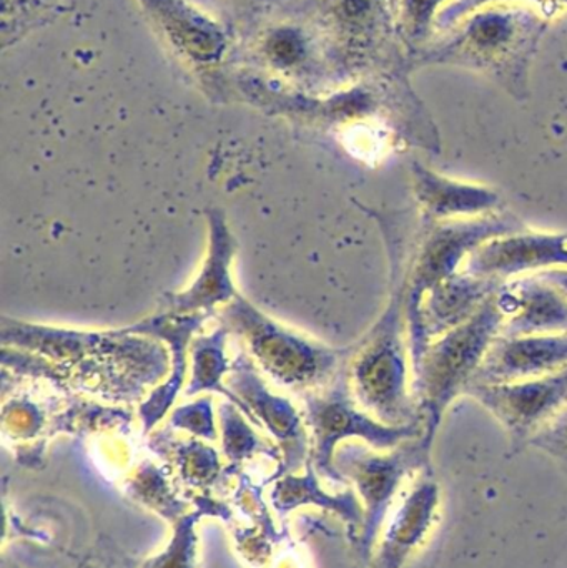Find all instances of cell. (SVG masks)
Masks as SVG:
<instances>
[{
    "label": "cell",
    "mask_w": 567,
    "mask_h": 568,
    "mask_svg": "<svg viewBox=\"0 0 567 568\" xmlns=\"http://www.w3.org/2000/svg\"><path fill=\"white\" fill-rule=\"evenodd\" d=\"M551 20L526 3H493L463 17L408 59L425 67L472 70L498 83L516 102L531 97L529 73Z\"/></svg>",
    "instance_id": "obj_1"
},
{
    "label": "cell",
    "mask_w": 567,
    "mask_h": 568,
    "mask_svg": "<svg viewBox=\"0 0 567 568\" xmlns=\"http://www.w3.org/2000/svg\"><path fill=\"white\" fill-rule=\"evenodd\" d=\"M389 256L388 304L362 344L355 346L352 387L363 409L389 426L422 423L413 396V364L406 320L408 232L398 223L382 229Z\"/></svg>",
    "instance_id": "obj_2"
},
{
    "label": "cell",
    "mask_w": 567,
    "mask_h": 568,
    "mask_svg": "<svg viewBox=\"0 0 567 568\" xmlns=\"http://www.w3.org/2000/svg\"><path fill=\"white\" fill-rule=\"evenodd\" d=\"M498 293L466 323L429 341L413 361V396L425 426L423 443L429 449H433L446 410L466 394L489 347L502 334L505 313Z\"/></svg>",
    "instance_id": "obj_3"
},
{
    "label": "cell",
    "mask_w": 567,
    "mask_h": 568,
    "mask_svg": "<svg viewBox=\"0 0 567 568\" xmlns=\"http://www.w3.org/2000/svg\"><path fill=\"white\" fill-rule=\"evenodd\" d=\"M398 7L399 0H318L316 29L336 82L395 70L409 72L398 36Z\"/></svg>",
    "instance_id": "obj_4"
},
{
    "label": "cell",
    "mask_w": 567,
    "mask_h": 568,
    "mask_svg": "<svg viewBox=\"0 0 567 568\" xmlns=\"http://www.w3.org/2000/svg\"><path fill=\"white\" fill-rule=\"evenodd\" d=\"M523 230H526L525 223L506 210L476 219L446 222H425L418 216L406 252L408 331L418 320L426 294L449 276L456 275L462 263H466L475 250L499 236Z\"/></svg>",
    "instance_id": "obj_5"
},
{
    "label": "cell",
    "mask_w": 567,
    "mask_h": 568,
    "mask_svg": "<svg viewBox=\"0 0 567 568\" xmlns=\"http://www.w3.org/2000/svg\"><path fill=\"white\" fill-rule=\"evenodd\" d=\"M335 467L355 486L362 503L363 527L356 544L362 556L368 559L406 484L432 467V449L423 443V437L388 450L350 443L336 450Z\"/></svg>",
    "instance_id": "obj_6"
},
{
    "label": "cell",
    "mask_w": 567,
    "mask_h": 568,
    "mask_svg": "<svg viewBox=\"0 0 567 568\" xmlns=\"http://www.w3.org/2000/svg\"><path fill=\"white\" fill-rule=\"evenodd\" d=\"M223 326L242 334L263 369L288 386L323 384L336 373L343 357L353 351L330 349L293 336L263 316L242 296H236L222 313Z\"/></svg>",
    "instance_id": "obj_7"
},
{
    "label": "cell",
    "mask_w": 567,
    "mask_h": 568,
    "mask_svg": "<svg viewBox=\"0 0 567 568\" xmlns=\"http://www.w3.org/2000/svg\"><path fill=\"white\" fill-rule=\"evenodd\" d=\"M308 423L315 436V466L322 476L336 484L346 483L336 470V447L346 439H360L373 449L388 450L406 440L423 437V424L389 426L363 409L350 389L348 381L340 376L323 396L306 397Z\"/></svg>",
    "instance_id": "obj_8"
},
{
    "label": "cell",
    "mask_w": 567,
    "mask_h": 568,
    "mask_svg": "<svg viewBox=\"0 0 567 568\" xmlns=\"http://www.w3.org/2000/svg\"><path fill=\"white\" fill-rule=\"evenodd\" d=\"M466 396L479 403L502 424L516 454L528 447L533 436L565 409L567 367L559 373L518 383L473 384Z\"/></svg>",
    "instance_id": "obj_9"
},
{
    "label": "cell",
    "mask_w": 567,
    "mask_h": 568,
    "mask_svg": "<svg viewBox=\"0 0 567 568\" xmlns=\"http://www.w3.org/2000/svg\"><path fill=\"white\" fill-rule=\"evenodd\" d=\"M442 487L433 467L419 473L403 490L389 513L373 557L375 568H403L423 546L442 519Z\"/></svg>",
    "instance_id": "obj_10"
},
{
    "label": "cell",
    "mask_w": 567,
    "mask_h": 568,
    "mask_svg": "<svg viewBox=\"0 0 567 568\" xmlns=\"http://www.w3.org/2000/svg\"><path fill=\"white\" fill-rule=\"evenodd\" d=\"M170 49L196 70L222 65L230 49L226 27L190 0H136Z\"/></svg>",
    "instance_id": "obj_11"
},
{
    "label": "cell",
    "mask_w": 567,
    "mask_h": 568,
    "mask_svg": "<svg viewBox=\"0 0 567 568\" xmlns=\"http://www.w3.org/2000/svg\"><path fill=\"white\" fill-rule=\"evenodd\" d=\"M567 268V232H523L499 236L479 246L465 263V272L506 283L519 276Z\"/></svg>",
    "instance_id": "obj_12"
},
{
    "label": "cell",
    "mask_w": 567,
    "mask_h": 568,
    "mask_svg": "<svg viewBox=\"0 0 567 568\" xmlns=\"http://www.w3.org/2000/svg\"><path fill=\"white\" fill-rule=\"evenodd\" d=\"M503 284L463 270L433 287L423 300L415 326L408 331L412 364L429 341L475 316L483 304L502 290Z\"/></svg>",
    "instance_id": "obj_13"
},
{
    "label": "cell",
    "mask_w": 567,
    "mask_h": 568,
    "mask_svg": "<svg viewBox=\"0 0 567 568\" xmlns=\"http://www.w3.org/2000/svg\"><path fill=\"white\" fill-rule=\"evenodd\" d=\"M567 367V333L496 337L473 384L518 383Z\"/></svg>",
    "instance_id": "obj_14"
},
{
    "label": "cell",
    "mask_w": 567,
    "mask_h": 568,
    "mask_svg": "<svg viewBox=\"0 0 567 568\" xmlns=\"http://www.w3.org/2000/svg\"><path fill=\"white\" fill-rule=\"evenodd\" d=\"M412 189L418 216L425 222L476 219L506 210L498 190L449 179L418 160L412 162Z\"/></svg>",
    "instance_id": "obj_15"
},
{
    "label": "cell",
    "mask_w": 567,
    "mask_h": 568,
    "mask_svg": "<svg viewBox=\"0 0 567 568\" xmlns=\"http://www.w3.org/2000/svg\"><path fill=\"white\" fill-rule=\"evenodd\" d=\"M498 300L505 313L502 336L567 333V294L539 273L509 280Z\"/></svg>",
    "instance_id": "obj_16"
},
{
    "label": "cell",
    "mask_w": 567,
    "mask_h": 568,
    "mask_svg": "<svg viewBox=\"0 0 567 568\" xmlns=\"http://www.w3.org/2000/svg\"><path fill=\"white\" fill-rule=\"evenodd\" d=\"M230 386L235 387L236 396L252 410L253 417H262L266 429L280 440L285 453V469L296 470L302 466L306 454V436L302 420L288 400L273 396L262 377L245 354H240L232 364ZM259 420V419H256Z\"/></svg>",
    "instance_id": "obj_17"
},
{
    "label": "cell",
    "mask_w": 567,
    "mask_h": 568,
    "mask_svg": "<svg viewBox=\"0 0 567 568\" xmlns=\"http://www.w3.org/2000/svg\"><path fill=\"white\" fill-rule=\"evenodd\" d=\"M210 255L199 280L190 290L173 296H166L165 306L169 313H199L200 310L212 314L215 304L235 300L239 296L229 266L236 250L235 240L226 229L225 219L216 210H209Z\"/></svg>",
    "instance_id": "obj_18"
},
{
    "label": "cell",
    "mask_w": 567,
    "mask_h": 568,
    "mask_svg": "<svg viewBox=\"0 0 567 568\" xmlns=\"http://www.w3.org/2000/svg\"><path fill=\"white\" fill-rule=\"evenodd\" d=\"M260 62L282 75L298 77L306 72H328L322 36L310 33L302 23L280 22L269 27L255 43Z\"/></svg>",
    "instance_id": "obj_19"
},
{
    "label": "cell",
    "mask_w": 567,
    "mask_h": 568,
    "mask_svg": "<svg viewBox=\"0 0 567 568\" xmlns=\"http://www.w3.org/2000/svg\"><path fill=\"white\" fill-rule=\"evenodd\" d=\"M209 316V313L159 314V316L150 317V320L142 321L136 326L123 331V333H140L163 337V339L169 341L173 349V359H175L173 376L170 377L165 386L160 387L156 393H153L152 397L140 409L143 427L146 430L155 426L156 420L162 419L169 407L172 406L173 399H175L176 393H179L180 386H182L183 374H185L186 343H189L193 331L199 329L203 321Z\"/></svg>",
    "instance_id": "obj_20"
},
{
    "label": "cell",
    "mask_w": 567,
    "mask_h": 568,
    "mask_svg": "<svg viewBox=\"0 0 567 568\" xmlns=\"http://www.w3.org/2000/svg\"><path fill=\"white\" fill-rule=\"evenodd\" d=\"M272 504L280 516H286L290 510L305 504H315L330 513L336 514L355 534L358 540L363 527V507L355 490L348 489L342 494H326L320 489L313 467H306L303 477H283L276 483L272 493Z\"/></svg>",
    "instance_id": "obj_21"
},
{
    "label": "cell",
    "mask_w": 567,
    "mask_h": 568,
    "mask_svg": "<svg viewBox=\"0 0 567 568\" xmlns=\"http://www.w3.org/2000/svg\"><path fill=\"white\" fill-rule=\"evenodd\" d=\"M226 334H229V329L223 326L219 327L212 336L196 337L193 341V376L189 389H186V396H195L202 390H216V393L225 394L232 400L233 406H239L253 424L260 426L246 404L222 384L223 374L230 369L225 351H223L225 349Z\"/></svg>",
    "instance_id": "obj_22"
},
{
    "label": "cell",
    "mask_w": 567,
    "mask_h": 568,
    "mask_svg": "<svg viewBox=\"0 0 567 568\" xmlns=\"http://www.w3.org/2000/svg\"><path fill=\"white\" fill-rule=\"evenodd\" d=\"M453 0H399L398 36L406 55H413L436 37V17Z\"/></svg>",
    "instance_id": "obj_23"
},
{
    "label": "cell",
    "mask_w": 567,
    "mask_h": 568,
    "mask_svg": "<svg viewBox=\"0 0 567 568\" xmlns=\"http://www.w3.org/2000/svg\"><path fill=\"white\" fill-rule=\"evenodd\" d=\"M523 2L526 6L533 3L535 9H538L549 20L555 19L567 7V0H523ZM493 3H516V0H453L436 17V29L438 32H445L458 23L463 17L482 9V7L493 6Z\"/></svg>",
    "instance_id": "obj_24"
},
{
    "label": "cell",
    "mask_w": 567,
    "mask_h": 568,
    "mask_svg": "<svg viewBox=\"0 0 567 568\" xmlns=\"http://www.w3.org/2000/svg\"><path fill=\"white\" fill-rule=\"evenodd\" d=\"M220 414H222L223 423V447H225L230 459H242L255 450L269 449L243 423L242 416L236 413L235 407L223 404L220 407Z\"/></svg>",
    "instance_id": "obj_25"
},
{
    "label": "cell",
    "mask_w": 567,
    "mask_h": 568,
    "mask_svg": "<svg viewBox=\"0 0 567 568\" xmlns=\"http://www.w3.org/2000/svg\"><path fill=\"white\" fill-rule=\"evenodd\" d=\"M196 516L185 517L183 523L176 527L175 540L165 554L146 564V568H193V556H195V534L193 524Z\"/></svg>",
    "instance_id": "obj_26"
},
{
    "label": "cell",
    "mask_w": 567,
    "mask_h": 568,
    "mask_svg": "<svg viewBox=\"0 0 567 568\" xmlns=\"http://www.w3.org/2000/svg\"><path fill=\"white\" fill-rule=\"evenodd\" d=\"M528 447L543 450L561 464L567 473V404L529 440Z\"/></svg>",
    "instance_id": "obj_27"
},
{
    "label": "cell",
    "mask_w": 567,
    "mask_h": 568,
    "mask_svg": "<svg viewBox=\"0 0 567 568\" xmlns=\"http://www.w3.org/2000/svg\"><path fill=\"white\" fill-rule=\"evenodd\" d=\"M172 426L192 430L193 434H199V436L206 437V439H215L216 437L209 399L179 407L173 413Z\"/></svg>",
    "instance_id": "obj_28"
},
{
    "label": "cell",
    "mask_w": 567,
    "mask_h": 568,
    "mask_svg": "<svg viewBox=\"0 0 567 568\" xmlns=\"http://www.w3.org/2000/svg\"><path fill=\"white\" fill-rule=\"evenodd\" d=\"M543 278L548 280L549 283L558 286L563 293L567 294V268H553L539 273Z\"/></svg>",
    "instance_id": "obj_29"
}]
</instances>
